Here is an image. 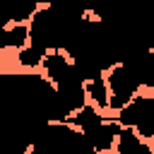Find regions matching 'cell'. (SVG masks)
Here are the masks:
<instances>
[{
  "label": "cell",
  "mask_w": 154,
  "mask_h": 154,
  "mask_svg": "<svg viewBox=\"0 0 154 154\" xmlns=\"http://www.w3.org/2000/svg\"><path fill=\"white\" fill-rule=\"evenodd\" d=\"M84 94H87V101L101 111V113H108L111 111V101H108V84H106V72L103 75H96V77H89L84 79Z\"/></svg>",
  "instance_id": "6da1fadb"
}]
</instances>
